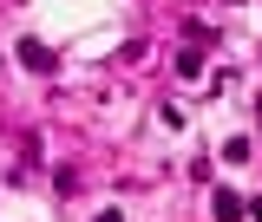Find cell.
<instances>
[{"mask_svg":"<svg viewBox=\"0 0 262 222\" xmlns=\"http://www.w3.org/2000/svg\"><path fill=\"white\" fill-rule=\"evenodd\" d=\"M223 163H249V137H229V144H223Z\"/></svg>","mask_w":262,"mask_h":222,"instance_id":"4","label":"cell"},{"mask_svg":"<svg viewBox=\"0 0 262 222\" xmlns=\"http://www.w3.org/2000/svg\"><path fill=\"white\" fill-rule=\"evenodd\" d=\"M92 222H125V216H118V209H105V216H92Z\"/></svg>","mask_w":262,"mask_h":222,"instance_id":"5","label":"cell"},{"mask_svg":"<svg viewBox=\"0 0 262 222\" xmlns=\"http://www.w3.org/2000/svg\"><path fill=\"white\" fill-rule=\"evenodd\" d=\"M170 65H177V79H203V53H196V46H184Z\"/></svg>","mask_w":262,"mask_h":222,"instance_id":"3","label":"cell"},{"mask_svg":"<svg viewBox=\"0 0 262 222\" xmlns=\"http://www.w3.org/2000/svg\"><path fill=\"white\" fill-rule=\"evenodd\" d=\"M249 216H256V222H262V196H256V203H249Z\"/></svg>","mask_w":262,"mask_h":222,"instance_id":"6","label":"cell"},{"mask_svg":"<svg viewBox=\"0 0 262 222\" xmlns=\"http://www.w3.org/2000/svg\"><path fill=\"white\" fill-rule=\"evenodd\" d=\"M210 209H216V222H243V216H249V209L236 203V190H216V196H210Z\"/></svg>","mask_w":262,"mask_h":222,"instance_id":"2","label":"cell"},{"mask_svg":"<svg viewBox=\"0 0 262 222\" xmlns=\"http://www.w3.org/2000/svg\"><path fill=\"white\" fill-rule=\"evenodd\" d=\"M20 65H27V72H53V53H46L39 39H20Z\"/></svg>","mask_w":262,"mask_h":222,"instance_id":"1","label":"cell"}]
</instances>
